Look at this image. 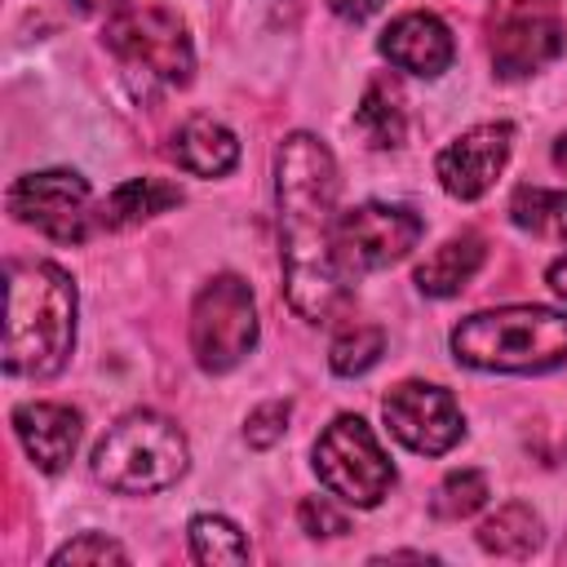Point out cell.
Instances as JSON below:
<instances>
[{
  "label": "cell",
  "mask_w": 567,
  "mask_h": 567,
  "mask_svg": "<svg viewBox=\"0 0 567 567\" xmlns=\"http://www.w3.org/2000/svg\"><path fill=\"white\" fill-rule=\"evenodd\" d=\"M421 235H425V221L412 208L368 199L337 213V261L350 279L368 270H385L403 261Z\"/></svg>",
  "instance_id": "9"
},
{
  "label": "cell",
  "mask_w": 567,
  "mask_h": 567,
  "mask_svg": "<svg viewBox=\"0 0 567 567\" xmlns=\"http://www.w3.org/2000/svg\"><path fill=\"white\" fill-rule=\"evenodd\" d=\"M381 412H385L390 434H394L403 447L421 452V456H443V452L456 447L461 434H465L461 408H456V399H452L443 385L403 381V385H394V390L381 399Z\"/></svg>",
  "instance_id": "10"
},
{
  "label": "cell",
  "mask_w": 567,
  "mask_h": 567,
  "mask_svg": "<svg viewBox=\"0 0 567 567\" xmlns=\"http://www.w3.org/2000/svg\"><path fill=\"white\" fill-rule=\"evenodd\" d=\"M509 221L545 239H567V190L518 186L509 199Z\"/></svg>",
  "instance_id": "20"
},
{
  "label": "cell",
  "mask_w": 567,
  "mask_h": 567,
  "mask_svg": "<svg viewBox=\"0 0 567 567\" xmlns=\"http://www.w3.org/2000/svg\"><path fill=\"white\" fill-rule=\"evenodd\" d=\"M549 288H554L558 297H567V257H558V261L549 266Z\"/></svg>",
  "instance_id": "28"
},
{
  "label": "cell",
  "mask_w": 567,
  "mask_h": 567,
  "mask_svg": "<svg viewBox=\"0 0 567 567\" xmlns=\"http://www.w3.org/2000/svg\"><path fill=\"white\" fill-rule=\"evenodd\" d=\"M563 49H567L563 22L540 9H509L492 31V66L505 80H523L549 66Z\"/></svg>",
  "instance_id": "12"
},
{
  "label": "cell",
  "mask_w": 567,
  "mask_h": 567,
  "mask_svg": "<svg viewBox=\"0 0 567 567\" xmlns=\"http://www.w3.org/2000/svg\"><path fill=\"white\" fill-rule=\"evenodd\" d=\"M354 128L368 137V146H381V151L403 142V133H408V111H403V89H399V80L377 75V80L363 89V97H359V106H354Z\"/></svg>",
  "instance_id": "18"
},
{
  "label": "cell",
  "mask_w": 567,
  "mask_h": 567,
  "mask_svg": "<svg viewBox=\"0 0 567 567\" xmlns=\"http://www.w3.org/2000/svg\"><path fill=\"white\" fill-rule=\"evenodd\" d=\"M381 4H385V0H328V9H332L337 18H346V22H363V18H372Z\"/></svg>",
  "instance_id": "27"
},
{
  "label": "cell",
  "mask_w": 567,
  "mask_h": 567,
  "mask_svg": "<svg viewBox=\"0 0 567 567\" xmlns=\"http://www.w3.org/2000/svg\"><path fill=\"white\" fill-rule=\"evenodd\" d=\"M487 261V244L478 230H461L452 239H443L421 266H416V288L425 297H456Z\"/></svg>",
  "instance_id": "16"
},
{
  "label": "cell",
  "mask_w": 567,
  "mask_h": 567,
  "mask_svg": "<svg viewBox=\"0 0 567 567\" xmlns=\"http://www.w3.org/2000/svg\"><path fill=\"white\" fill-rule=\"evenodd\" d=\"M563 452H567V439H563Z\"/></svg>",
  "instance_id": "30"
},
{
  "label": "cell",
  "mask_w": 567,
  "mask_h": 567,
  "mask_svg": "<svg viewBox=\"0 0 567 567\" xmlns=\"http://www.w3.org/2000/svg\"><path fill=\"white\" fill-rule=\"evenodd\" d=\"M452 354L483 372H549L567 359V315L549 306L478 310L452 328Z\"/></svg>",
  "instance_id": "3"
},
{
  "label": "cell",
  "mask_w": 567,
  "mask_h": 567,
  "mask_svg": "<svg viewBox=\"0 0 567 567\" xmlns=\"http://www.w3.org/2000/svg\"><path fill=\"white\" fill-rule=\"evenodd\" d=\"M13 430L27 447V456L35 461V470L58 474L75 456V443L84 434V416L66 403H22V408H13Z\"/></svg>",
  "instance_id": "14"
},
{
  "label": "cell",
  "mask_w": 567,
  "mask_h": 567,
  "mask_svg": "<svg viewBox=\"0 0 567 567\" xmlns=\"http://www.w3.org/2000/svg\"><path fill=\"white\" fill-rule=\"evenodd\" d=\"M190 558L195 563H248V540L244 532L221 518V514H199L190 518Z\"/></svg>",
  "instance_id": "21"
},
{
  "label": "cell",
  "mask_w": 567,
  "mask_h": 567,
  "mask_svg": "<svg viewBox=\"0 0 567 567\" xmlns=\"http://www.w3.org/2000/svg\"><path fill=\"white\" fill-rule=\"evenodd\" d=\"M102 40L146 84H164V89L190 84L195 53H190V35H186V27L173 9H164V4H124L106 18Z\"/></svg>",
  "instance_id": "5"
},
{
  "label": "cell",
  "mask_w": 567,
  "mask_h": 567,
  "mask_svg": "<svg viewBox=\"0 0 567 567\" xmlns=\"http://www.w3.org/2000/svg\"><path fill=\"white\" fill-rule=\"evenodd\" d=\"M9 213L58 244H84L89 230L97 226L93 190L71 168H44V173L18 177L9 186Z\"/></svg>",
  "instance_id": "8"
},
{
  "label": "cell",
  "mask_w": 567,
  "mask_h": 567,
  "mask_svg": "<svg viewBox=\"0 0 567 567\" xmlns=\"http://www.w3.org/2000/svg\"><path fill=\"white\" fill-rule=\"evenodd\" d=\"M288 416H292V403L288 399H270V403L252 408L248 421H244L248 447H275L284 439V430H288Z\"/></svg>",
  "instance_id": "25"
},
{
  "label": "cell",
  "mask_w": 567,
  "mask_h": 567,
  "mask_svg": "<svg viewBox=\"0 0 567 567\" xmlns=\"http://www.w3.org/2000/svg\"><path fill=\"white\" fill-rule=\"evenodd\" d=\"M75 341V284L53 261L9 266V319H4V372L44 381L66 368Z\"/></svg>",
  "instance_id": "2"
},
{
  "label": "cell",
  "mask_w": 567,
  "mask_h": 567,
  "mask_svg": "<svg viewBox=\"0 0 567 567\" xmlns=\"http://www.w3.org/2000/svg\"><path fill=\"white\" fill-rule=\"evenodd\" d=\"M540 540H545L540 514L523 501H509V505H501L496 514H487L478 523V545L496 558H527V554L540 549Z\"/></svg>",
  "instance_id": "19"
},
{
  "label": "cell",
  "mask_w": 567,
  "mask_h": 567,
  "mask_svg": "<svg viewBox=\"0 0 567 567\" xmlns=\"http://www.w3.org/2000/svg\"><path fill=\"white\" fill-rule=\"evenodd\" d=\"M483 505H487V478H483V470H452L434 487V496H430V514L443 518V523H461V518H470Z\"/></svg>",
  "instance_id": "22"
},
{
  "label": "cell",
  "mask_w": 567,
  "mask_h": 567,
  "mask_svg": "<svg viewBox=\"0 0 567 567\" xmlns=\"http://www.w3.org/2000/svg\"><path fill=\"white\" fill-rule=\"evenodd\" d=\"M377 49H381V58H390V66H399L408 75H425V80L443 75L452 66V53H456L452 31L443 27V18L421 13V9L416 13H399L381 31Z\"/></svg>",
  "instance_id": "13"
},
{
  "label": "cell",
  "mask_w": 567,
  "mask_h": 567,
  "mask_svg": "<svg viewBox=\"0 0 567 567\" xmlns=\"http://www.w3.org/2000/svg\"><path fill=\"white\" fill-rule=\"evenodd\" d=\"M297 523H301L306 536H346L350 532V518L337 505H328L323 496H306L297 505Z\"/></svg>",
  "instance_id": "26"
},
{
  "label": "cell",
  "mask_w": 567,
  "mask_h": 567,
  "mask_svg": "<svg viewBox=\"0 0 567 567\" xmlns=\"http://www.w3.org/2000/svg\"><path fill=\"white\" fill-rule=\"evenodd\" d=\"M337 159L315 133H288L275 155L279 266L288 306L306 323H328L350 301V275L337 261Z\"/></svg>",
  "instance_id": "1"
},
{
  "label": "cell",
  "mask_w": 567,
  "mask_h": 567,
  "mask_svg": "<svg viewBox=\"0 0 567 567\" xmlns=\"http://www.w3.org/2000/svg\"><path fill=\"white\" fill-rule=\"evenodd\" d=\"M182 204V186L164 182V177H128L120 182L102 204H97V226L106 230H128L137 221H151L168 208Z\"/></svg>",
  "instance_id": "17"
},
{
  "label": "cell",
  "mask_w": 567,
  "mask_h": 567,
  "mask_svg": "<svg viewBox=\"0 0 567 567\" xmlns=\"http://www.w3.org/2000/svg\"><path fill=\"white\" fill-rule=\"evenodd\" d=\"M315 474L319 483L359 505V509H372L385 501V492L394 487V465L385 461L372 425L363 416H337L319 439H315Z\"/></svg>",
  "instance_id": "6"
},
{
  "label": "cell",
  "mask_w": 567,
  "mask_h": 567,
  "mask_svg": "<svg viewBox=\"0 0 567 567\" xmlns=\"http://www.w3.org/2000/svg\"><path fill=\"white\" fill-rule=\"evenodd\" d=\"M257 346L252 288L239 275H213L190 306V350L204 372H230Z\"/></svg>",
  "instance_id": "7"
},
{
  "label": "cell",
  "mask_w": 567,
  "mask_h": 567,
  "mask_svg": "<svg viewBox=\"0 0 567 567\" xmlns=\"http://www.w3.org/2000/svg\"><path fill=\"white\" fill-rule=\"evenodd\" d=\"M554 164H558V168L567 173V133H563V137L554 142Z\"/></svg>",
  "instance_id": "29"
},
{
  "label": "cell",
  "mask_w": 567,
  "mask_h": 567,
  "mask_svg": "<svg viewBox=\"0 0 567 567\" xmlns=\"http://www.w3.org/2000/svg\"><path fill=\"white\" fill-rule=\"evenodd\" d=\"M190 465L186 434L159 412L120 416L93 447V478L124 496H151L173 487Z\"/></svg>",
  "instance_id": "4"
},
{
  "label": "cell",
  "mask_w": 567,
  "mask_h": 567,
  "mask_svg": "<svg viewBox=\"0 0 567 567\" xmlns=\"http://www.w3.org/2000/svg\"><path fill=\"white\" fill-rule=\"evenodd\" d=\"M509 151H514V128L509 124H474L439 151V159H434L439 186L452 199H478L501 177Z\"/></svg>",
  "instance_id": "11"
},
{
  "label": "cell",
  "mask_w": 567,
  "mask_h": 567,
  "mask_svg": "<svg viewBox=\"0 0 567 567\" xmlns=\"http://www.w3.org/2000/svg\"><path fill=\"white\" fill-rule=\"evenodd\" d=\"M168 155L177 159V168H186L190 177H226L239 164V142L235 133L213 120V115H190L177 133Z\"/></svg>",
  "instance_id": "15"
},
{
  "label": "cell",
  "mask_w": 567,
  "mask_h": 567,
  "mask_svg": "<svg viewBox=\"0 0 567 567\" xmlns=\"http://www.w3.org/2000/svg\"><path fill=\"white\" fill-rule=\"evenodd\" d=\"M381 354H385V332H381L377 323H350V328L332 341L328 363H332L337 377H363Z\"/></svg>",
  "instance_id": "23"
},
{
  "label": "cell",
  "mask_w": 567,
  "mask_h": 567,
  "mask_svg": "<svg viewBox=\"0 0 567 567\" xmlns=\"http://www.w3.org/2000/svg\"><path fill=\"white\" fill-rule=\"evenodd\" d=\"M80 567V563H128L124 545L102 536V532H80L75 540H66L58 554H53V567Z\"/></svg>",
  "instance_id": "24"
}]
</instances>
